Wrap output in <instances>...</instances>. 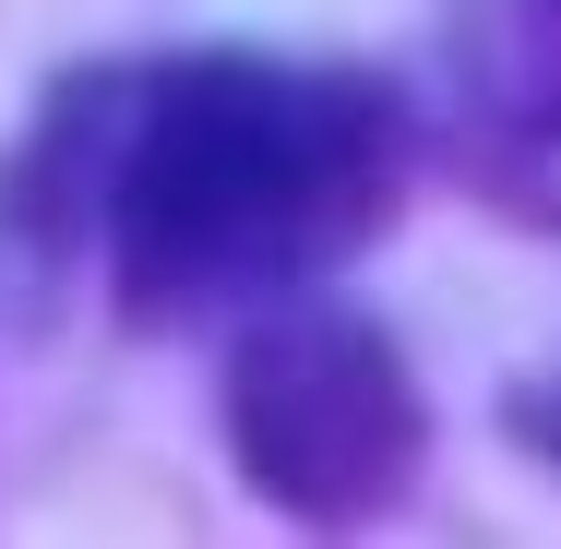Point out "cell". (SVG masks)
<instances>
[{"mask_svg": "<svg viewBox=\"0 0 561 549\" xmlns=\"http://www.w3.org/2000/svg\"><path fill=\"white\" fill-rule=\"evenodd\" d=\"M227 442L263 502L346 526L419 478L431 419H419V382L382 346V323L323 311V299H263V323L227 358Z\"/></svg>", "mask_w": 561, "mask_h": 549, "instance_id": "cell-2", "label": "cell"}, {"mask_svg": "<svg viewBox=\"0 0 561 549\" xmlns=\"http://www.w3.org/2000/svg\"><path fill=\"white\" fill-rule=\"evenodd\" d=\"M407 192V108L323 60H144L84 72L12 156L24 251H96L119 323H216L335 275Z\"/></svg>", "mask_w": 561, "mask_h": 549, "instance_id": "cell-1", "label": "cell"}]
</instances>
